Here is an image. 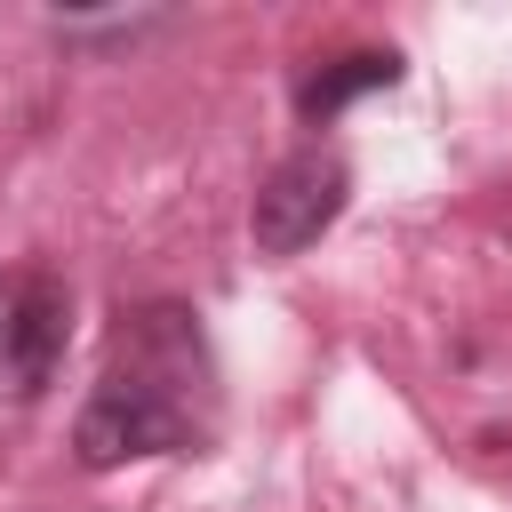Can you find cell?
<instances>
[{
	"label": "cell",
	"instance_id": "2",
	"mask_svg": "<svg viewBox=\"0 0 512 512\" xmlns=\"http://www.w3.org/2000/svg\"><path fill=\"white\" fill-rule=\"evenodd\" d=\"M344 192H352V168L336 152H288L256 200H248V232L264 256H304L336 216H344Z\"/></svg>",
	"mask_w": 512,
	"mask_h": 512
},
{
	"label": "cell",
	"instance_id": "4",
	"mask_svg": "<svg viewBox=\"0 0 512 512\" xmlns=\"http://www.w3.org/2000/svg\"><path fill=\"white\" fill-rule=\"evenodd\" d=\"M392 80H400V56H392V48H352V56L320 64V72L296 88V112H304V120H336L352 96H368V88H392Z\"/></svg>",
	"mask_w": 512,
	"mask_h": 512
},
{
	"label": "cell",
	"instance_id": "3",
	"mask_svg": "<svg viewBox=\"0 0 512 512\" xmlns=\"http://www.w3.org/2000/svg\"><path fill=\"white\" fill-rule=\"evenodd\" d=\"M72 344V296L56 272H16L8 280V304H0V360H8V384L16 392H40L56 376Z\"/></svg>",
	"mask_w": 512,
	"mask_h": 512
},
{
	"label": "cell",
	"instance_id": "1",
	"mask_svg": "<svg viewBox=\"0 0 512 512\" xmlns=\"http://www.w3.org/2000/svg\"><path fill=\"white\" fill-rule=\"evenodd\" d=\"M168 448H184V408L168 400L160 376L112 368V376L80 400L72 456H80L88 472H112V464H136V456H168Z\"/></svg>",
	"mask_w": 512,
	"mask_h": 512
}]
</instances>
